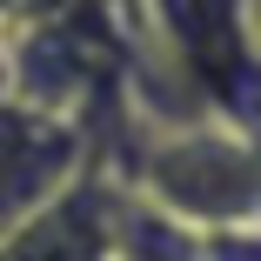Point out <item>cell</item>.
<instances>
[{
    "label": "cell",
    "mask_w": 261,
    "mask_h": 261,
    "mask_svg": "<svg viewBox=\"0 0 261 261\" xmlns=\"http://www.w3.org/2000/svg\"><path fill=\"white\" fill-rule=\"evenodd\" d=\"M141 201L174 215L194 234L254 228L261 221V154L241 134H174L147 154Z\"/></svg>",
    "instance_id": "cell-1"
},
{
    "label": "cell",
    "mask_w": 261,
    "mask_h": 261,
    "mask_svg": "<svg viewBox=\"0 0 261 261\" xmlns=\"http://www.w3.org/2000/svg\"><path fill=\"white\" fill-rule=\"evenodd\" d=\"M121 215H127V188L87 168L40 215H27L14 234H0V261H114Z\"/></svg>",
    "instance_id": "cell-4"
},
{
    "label": "cell",
    "mask_w": 261,
    "mask_h": 261,
    "mask_svg": "<svg viewBox=\"0 0 261 261\" xmlns=\"http://www.w3.org/2000/svg\"><path fill=\"white\" fill-rule=\"evenodd\" d=\"M81 174H87V141L74 114H61L54 100L0 94V234H14Z\"/></svg>",
    "instance_id": "cell-2"
},
{
    "label": "cell",
    "mask_w": 261,
    "mask_h": 261,
    "mask_svg": "<svg viewBox=\"0 0 261 261\" xmlns=\"http://www.w3.org/2000/svg\"><path fill=\"white\" fill-rule=\"evenodd\" d=\"M114 261H207V248H201L194 228H181L174 215H161V207H147L141 194H127Z\"/></svg>",
    "instance_id": "cell-5"
},
{
    "label": "cell",
    "mask_w": 261,
    "mask_h": 261,
    "mask_svg": "<svg viewBox=\"0 0 261 261\" xmlns=\"http://www.w3.org/2000/svg\"><path fill=\"white\" fill-rule=\"evenodd\" d=\"M207 261H261V228H215L201 234Z\"/></svg>",
    "instance_id": "cell-6"
},
{
    "label": "cell",
    "mask_w": 261,
    "mask_h": 261,
    "mask_svg": "<svg viewBox=\"0 0 261 261\" xmlns=\"http://www.w3.org/2000/svg\"><path fill=\"white\" fill-rule=\"evenodd\" d=\"M161 34L174 40V61L207 87L221 121H261V54L241 20V0H161Z\"/></svg>",
    "instance_id": "cell-3"
}]
</instances>
